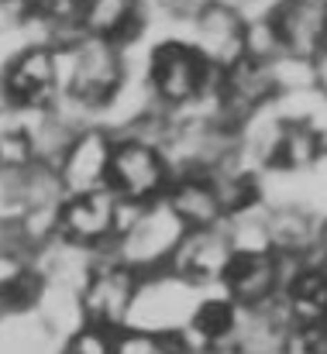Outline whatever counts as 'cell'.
<instances>
[{
	"label": "cell",
	"mask_w": 327,
	"mask_h": 354,
	"mask_svg": "<svg viewBox=\"0 0 327 354\" xmlns=\"http://www.w3.org/2000/svg\"><path fill=\"white\" fill-rule=\"evenodd\" d=\"M220 292L241 310V313H262L269 310L283 292V265L276 254H234Z\"/></svg>",
	"instance_id": "cell-12"
},
{
	"label": "cell",
	"mask_w": 327,
	"mask_h": 354,
	"mask_svg": "<svg viewBox=\"0 0 327 354\" xmlns=\"http://www.w3.org/2000/svg\"><path fill=\"white\" fill-rule=\"evenodd\" d=\"M80 31H83V38L131 48V45L145 41V7H141V0H83L80 3Z\"/></svg>",
	"instance_id": "cell-13"
},
{
	"label": "cell",
	"mask_w": 327,
	"mask_h": 354,
	"mask_svg": "<svg viewBox=\"0 0 327 354\" xmlns=\"http://www.w3.org/2000/svg\"><path fill=\"white\" fill-rule=\"evenodd\" d=\"M224 234L231 241L234 254H276L272 251V234H269V210L255 207L248 214H238L224 221Z\"/></svg>",
	"instance_id": "cell-19"
},
{
	"label": "cell",
	"mask_w": 327,
	"mask_h": 354,
	"mask_svg": "<svg viewBox=\"0 0 327 354\" xmlns=\"http://www.w3.org/2000/svg\"><path fill=\"white\" fill-rule=\"evenodd\" d=\"M55 354H117V334L83 324L80 330H73L55 344Z\"/></svg>",
	"instance_id": "cell-20"
},
{
	"label": "cell",
	"mask_w": 327,
	"mask_h": 354,
	"mask_svg": "<svg viewBox=\"0 0 327 354\" xmlns=\"http://www.w3.org/2000/svg\"><path fill=\"white\" fill-rule=\"evenodd\" d=\"M110 155H114V134H107L97 124L76 131L73 141L66 145L59 165L52 169L55 179H59L62 196H80V193L107 189Z\"/></svg>",
	"instance_id": "cell-9"
},
{
	"label": "cell",
	"mask_w": 327,
	"mask_h": 354,
	"mask_svg": "<svg viewBox=\"0 0 327 354\" xmlns=\"http://www.w3.org/2000/svg\"><path fill=\"white\" fill-rule=\"evenodd\" d=\"M117 354H193L183 337L141 334V330H117Z\"/></svg>",
	"instance_id": "cell-21"
},
{
	"label": "cell",
	"mask_w": 327,
	"mask_h": 354,
	"mask_svg": "<svg viewBox=\"0 0 327 354\" xmlns=\"http://www.w3.org/2000/svg\"><path fill=\"white\" fill-rule=\"evenodd\" d=\"M121 221H124V207L117 203V196L110 189L62 196L59 221H55V241H62L76 251H87V254H100V251L114 248Z\"/></svg>",
	"instance_id": "cell-7"
},
{
	"label": "cell",
	"mask_w": 327,
	"mask_h": 354,
	"mask_svg": "<svg viewBox=\"0 0 327 354\" xmlns=\"http://www.w3.org/2000/svg\"><path fill=\"white\" fill-rule=\"evenodd\" d=\"M238 324H241V310L220 289H214V292L200 296V303L179 337L193 354H220L231 351V344L238 337Z\"/></svg>",
	"instance_id": "cell-14"
},
{
	"label": "cell",
	"mask_w": 327,
	"mask_h": 354,
	"mask_svg": "<svg viewBox=\"0 0 327 354\" xmlns=\"http://www.w3.org/2000/svg\"><path fill=\"white\" fill-rule=\"evenodd\" d=\"M279 310L290 327L300 324H327V258L300 261L279 292Z\"/></svg>",
	"instance_id": "cell-15"
},
{
	"label": "cell",
	"mask_w": 327,
	"mask_h": 354,
	"mask_svg": "<svg viewBox=\"0 0 327 354\" xmlns=\"http://www.w3.org/2000/svg\"><path fill=\"white\" fill-rule=\"evenodd\" d=\"M279 354H327V324H300L286 327Z\"/></svg>",
	"instance_id": "cell-22"
},
{
	"label": "cell",
	"mask_w": 327,
	"mask_h": 354,
	"mask_svg": "<svg viewBox=\"0 0 327 354\" xmlns=\"http://www.w3.org/2000/svg\"><path fill=\"white\" fill-rule=\"evenodd\" d=\"M283 52L310 59L327 41V0H283L272 14Z\"/></svg>",
	"instance_id": "cell-16"
},
{
	"label": "cell",
	"mask_w": 327,
	"mask_h": 354,
	"mask_svg": "<svg viewBox=\"0 0 327 354\" xmlns=\"http://www.w3.org/2000/svg\"><path fill=\"white\" fill-rule=\"evenodd\" d=\"M141 275H134L124 261L114 258V251L94 254L83 282H80V310L83 324L104 327V330H124L134 292H138Z\"/></svg>",
	"instance_id": "cell-6"
},
{
	"label": "cell",
	"mask_w": 327,
	"mask_h": 354,
	"mask_svg": "<svg viewBox=\"0 0 327 354\" xmlns=\"http://www.w3.org/2000/svg\"><path fill=\"white\" fill-rule=\"evenodd\" d=\"M245 17L227 3V0H211L186 28V41L204 55V62L214 73H227L245 59Z\"/></svg>",
	"instance_id": "cell-10"
},
{
	"label": "cell",
	"mask_w": 327,
	"mask_h": 354,
	"mask_svg": "<svg viewBox=\"0 0 327 354\" xmlns=\"http://www.w3.org/2000/svg\"><path fill=\"white\" fill-rule=\"evenodd\" d=\"M55 55H59L62 100H73L76 107H83L90 114L100 111V104L131 73L124 48L110 45V41H97V38H76L69 45H59Z\"/></svg>",
	"instance_id": "cell-1"
},
{
	"label": "cell",
	"mask_w": 327,
	"mask_h": 354,
	"mask_svg": "<svg viewBox=\"0 0 327 354\" xmlns=\"http://www.w3.org/2000/svg\"><path fill=\"white\" fill-rule=\"evenodd\" d=\"M134 73L145 76V83L155 93L162 111L186 107V104L200 100L204 93H211L218 83V73L204 62V55L186 38L152 41L141 59V69H134Z\"/></svg>",
	"instance_id": "cell-2"
},
{
	"label": "cell",
	"mask_w": 327,
	"mask_h": 354,
	"mask_svg": "<svg viewBox=\"0 0 327 354\" xmlns=\"http://www.w3.org/2000/svg\"><path fill=\"white\" fill-rule=\"evenodd\" d=\"M324 158V145L321 134L310 124H297V120L279 118V131L272 138L269 158H265V172H307Z\"/></svg>",
	"instance_id": "cell-18"
},
{
	"label": "cell",
	"mask_w": 327,
	"mask_h": 354,
	"mask_svg": "<svg viewBox=\"0 0 327 354\" xmlns=\"http://www.w3.org/2000/svg\"><path fill=\"white\" fill-rule=\"evenodd\" d=\"M231 258H234V251L224 234V224L204 227V231H186L179 248L173 251V261L166 272H173L176 279L190 282L200 292H214L220 289V279H224Z\"/></svg>",
	"instance_id": "cell-11"
},
{
	"label": "cell",
	"mask_w": 327,
	"mask_h": 354,
	"mask_svg": "<svg viewBox=\"0 0 327 354\" xmlns=\"http://www.w3.org/2000/svg\"><path fill=\"white\" fill-rule=\"evenodd\" d=\"M0 93H3V104H10V107L52 111L55 100L62 97L55 48L38 41V45H28L24 52H17L14 62L0 76Z\"/></svg>",
	"instance_id": "cell-8"
},
{
	"label": "cell",
	"mask_w": 327,
	"mask_h": 354,
	"mask_svg": "<svg viewBox=\"0 0 327 354\" xmlns=\"http://www.w3.org/2000/svg\"><path fill=\"white\" fill-rule=\"evenodd\" d=\"M166 203L186 231H204V227L224 224V210H220L211 176H176L166 193Z\"/></svg>",
	"instance_id": "cell-17"
},
{
	"label": "cell",
	"mask_w": 327,
	"mask_h": 354,
	"mask_svg": "<svg viewBox=\"0 0 327 354\" xmlns=\"http://www.w3.org/2000/svg\"><path fill=\"white\" fill-rule=\"evenodd\" d=\"M183 234L186 227L179 224V217L169 210L166 200L148 207H124V221L110 251L117 261H124L134 275L145 279L169 268L173 251L179 248Z\"/></svg>",
	"instance_id": "cell-3"
},
{
	"label": "cell",
	"mask_w": 327,
	"mask_h": 354,
	"mask_svg": "<svg viewBox=\"0 0 327 354\" xmlns=\"http://www.w3.org/2000/svg\"><path fill=\"white\" fill-rule=\"evenodd\" d=\"M173 186V169L162 148L141 134L114 138L107 189L117 196L121 207H148L166 200Z\"/></svg>",
	"instance_id": "cell-4"
},
{
	"label": "cell",
	"mask_w": 327,
	"mask_h": 354,
	"mask_svg": "<svg viewBox=\"0 0 327 354\" xmlns=\"http://www.w3.org/2000/svg\"><path fill=\"white\" fill-rule=\"evenodd\" d=\"M310 73H314V90L327 97V45L317 55H310Z\"/></svg>",
	"instance_id": "cell-23"
},
{
	"label": "cell",
	"mask_w": 327,
	"mask_h": 354,
	"mask_svg": "<svg viewBox=\"0 0 327 354\" xmlns=\"http://www.w3.org/2000/svg\"><path fill=\"white\" fill-rule=\"evenodd\" d=\"M324 45H327V41H324Z\"/></svg>",
	"instance_id": "cell-24"
},
{
	"label": "cell",
	"mask_w": 327,
	"mask_h": 354,
	"mask_svg": "<svg viewBox=\"0 0 327 354\" xmlns=\"http://www.w3.org/2000/svg\"><path fill=\"white\" fill-rule=\"evenodd\" d=\"M200 289L190 282L176 279L173 272H155L138 282L131 313L124 330H141V334H162V337H179L200 303Z\"/></svg>",
	"instance_id": "cell-5"
}]
</instances>
